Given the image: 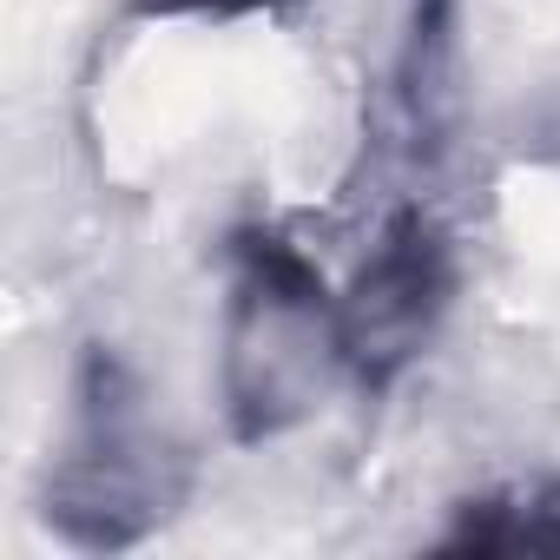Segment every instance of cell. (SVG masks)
I'll return each instance as SVG.
<instances>
[{
	"label": "cell",
	"mask_w": 560,
	"mask_h": 560,
	"mask_svg": "<svg viewBox=\"0 0 560 560\" xmlns=\"http://www.w3.org/2000/svg\"><path fill=\"white\" fill-rule=\"evenodd\" d=\"M448 298H455V250L416 205H402L376 231V250L350 277V291L337 298L350 383L370 396L396 389V376L429 350L435 324L448 317Z\"/></svg>",
	"instance_id": "3"
},
{
	"label": "cell",
	"mask_w": 560,
	"mask_h": 560,
	"mask_svg": "<svg viewBox=\"0 0 560 560\" xmlns=\"http://www.w3.org/2000/svg\"><path fill=\"white\" fill-rule=\"evenodd\" d=\"M73 402V442L40 481V521L80 553H126L178 514L191 468L172 442H159L145 389L113 350L93 343L80 357Z\"/></svg>",
	"instance_id": "2"
},
{
	"label": "cell",
	"mask_w": 560,
	"mask_h": 560,
	"mask_svg": "<svg viewBox=\"0 0 560 560\" xmlns=\"http://www.w3.org/2000/svg\"><path fill=\"white\" fill-rule=\"evenodd\" d=\"M270 8H284V0H126L132 21H244Z\"/></svg>",
	"instance_id": "5"
},
{
	"label": "cell",
	"mask_w": 560,
	"mask_h": 560,
	"mask_svg": "<svg viewBox=\"0 0 560 560\" xmlns=\"http://www.w3.org/2000/svg\"><path fill=\"white\" fill-rule=\"evenodd\" d=\"M455 27H462V0H409L402 54H396V106H402L416 139H435L442 119H448Z\"/></svg>",
	"instance_id": "4"
},
{
	"label": "cell",
	"mask_w": 560,
	"mask_h": 560,
	"mask_svg": "<svg viewBox=\"0 0 560 560\" xmlns=\"http://www.w3.org/2000/svg\"><path fill=\"white\" fill-rule=\"evenodd\" d=\"M350 376L343 324L324 270L277 231L231 237V298H224V357L218 396L231 442L257 448L324 409L330 383Z\"/></svg>",
	"instance_id": "1"
}]
</instances>
